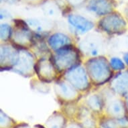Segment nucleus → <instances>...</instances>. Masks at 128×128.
Segmentation results:
<instances>
[{"label":"nucleus","instance_id":"1","mask_svg":"<svg viewBox=\"0 0 128 128\" xmlns=\"http://www.w3.org/2000/svg\"><path fill=\"white\" fill-rule=\"evenodd\" d=\"M70 23L82 32L87 31L92 27V24L79 16H70Z\"/></svg>","mask_w":128,"mask_h":128},{"label":"nucleus","instance_id":"2","mask_svg":"<svg viewBox=\"0 0 128 128\" xmlns=\"http://www.w3.org/2000/svg\"><path fill=\"white\" fill-rule=\"evenodd\" d=\"M68 41V38L66 36L60 35V34H56L50 38L49 42L51 46L54 48L59 47L61 45L65 44Z\"/></svg>","mask_w":128,"mask_h":128},{"label":"nucleus","instance_id":"3","mask_svg":"<svg viewBox=\"0 0 128 128\" xmlns=\"http://www.w3.org/2000/svg\"><path fill=\"white\" fill-rule=\"evenodd\" d=\"M111 64L112 67L115 68L116 70H121L124 68L125 66L120 59L117 58H113L111 60Z\"/></svg>","mask_w":128,"mask_h":128},{"label":"nucleus","instance_id":"4","mask_svg":"<svg viewBox=\"0 0 128 128\" xmlns=\"http://www.w3.org/2000/svg\"><path fill=\"white\" fill-rule=\"evenodd\" d=\"M94 69H92L93 70V75L95 77H97V76H100L101 75H102V73H103L105 70H104V68L103 67V65H97L96 64V67H95V66H94Z\"/></svg>","mask_w":128,"mask_h":128},{"label":"nucleus","instance_id":"5","mask_svg":"<svg viewBox=\"0 0 128 128\" xmlns=\"http://www.w3.org/2000/svg\"><path fill=\"white\" fill-rule=\"evenodd\" d=\"M15 23L16 24V25L19 27V26H20V27H21L22 28H27V25H26V24L22 20H15Z\"/></svg>","mask_w":128,"mask_h":128},{"label":"nucleus","instance_id":"6","mask_svg":"<svg viewBox=\"0 0 128 128\" xmlns=\"http://www.w3.org/2000/svg\"><path fill=\"white\" fill-rule=\"evenodd\" d=\"M114 122H107L105 125H103V128H116V125L114 124Z\"/></svg>","mask_w":128,"mask_h":128},{"label":"nucleus","instance_id":"7","mask_svg":"<svg viewBox=\"0 0 128 128\" xmlns=\"http://www.w3.org/2000/svg\"><path fill=\"white\" fill-rule=\"evenodd\" d=\"M124 60L126 61V62L128 64V53H127V54L124 56Z\"/></svg>","mask_w":128,"mask_h":128}]
</instances>
